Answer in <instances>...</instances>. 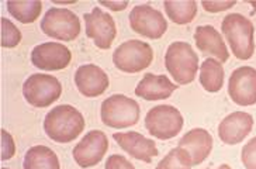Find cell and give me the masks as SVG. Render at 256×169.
Listing matches in <instances>:
<instances>
[{
	"instance_id": "9c48e42d",
	"label": "cell",
	"mask_w": 256,
	"mask_h": 169,
	"mask_svg": "<svg viewBox=\"0 0 256 169\" xmlns=\"http://www.w3.org/2000/svg\"><path fill=\"white\" fill-rule=\"evenodd\" d=\"M130 26L136 34L146 38H160L168 30L164 14L150 4H140L130 13Z\"/></svg>"
},
{
	"instance_id": "603a6c76",
	"label": "cell",
	"mask_w": 256,
	"mask_h": 169,
	"mask_svg": "<svg viewBox=\"0 0 256 169\" xmlns=\"http://www.w3.org/2000/svg\"><path fill=\"white\" fill-rule=\"evenodd\" d=\"M164 8L169 18L176 24L190 23L197 14V3L194 0L188 2H165Z\"/></svg>"
},
{
	"instance_id": "484cf974",
	"label": "cell",
	"mask_w": 256,
	"mask_h": 169,
	"mask_svg": "<svg viewBox=\"0 0 256 169\" xmlns=\"http://www.w3.org/2000/svg\"><path fill=\"white\" fill-rule=\"evenodd\" d=\"M242 164L246 169H256V137L242 148Z\"/></svg>"
},
{
	"instance_id": "d6a6232c",
	"label": "cell",
	"mask_w": 256,
	"mask_h": 169,
	"mask_svg": "<svg viewBox=\"0 0 256 169\" xmlns=\"http://www.w3.org/2000/svg\"><path fill=\"white\" fill-rule=\"evenodd\" d=\"M2 169H8V168H2Z\"/></svg>"
},
{
	"instance_id": "ba28073f",
	"label": "cell",
	"mask_w": 256,
	"mask_h": 169,
	"mask_svg": "<svg viewBox=\"0 0 256 169\" xmlns=\"http://www.w3.org/2000/svg\"><path fill=\"white\" fill-rule=\"evenodd\" d=\"M41 30L48 37L60 41H74L80 34V22L79 17L68 8H51L42 17Z\"/></svg>"
},
{
	"instance_id": "9a60e30c",
	"label": "cell",
	"mask_w": 256,
	"mask_h": 169,
	"mask_svg": "<svg viewBox=\"0 0 256 169\" xmlns=\"http://www.w3.org/2000/svg\"><path fill=\"white\" fill-rule=\"evenodd\" d=\"M113 138L127 154L140 161L151 164L152 158L158 155L155 141L151 138H145L142 134L136 131L114 132Z\"/></svg>"
},
{
	"instance_id": "7a4b0ae2",
	"label": "cell",
	"mask_w": 256,
	"mask_h": 169,
	"mask_svg": "<svg viewBox=\"0 0 256 169\" xmlns=\"http://www.w3.org/2000/svg\"><path fill=\"white\" fill-rule=\"evenodd\" d=\"M222 34L226 36L234 55L238 60H249L255 52L254 34L255 27L252 22L240 13H231L222 20Z\"/></svg>"
},
{
	"instance_id": "52a82bcc",
	"label": "cell",
	"mask_w": 256,
	"mask_h": 169,
	"mask_svg": "<svg viewBox=\"0 0 256 169\" xmlns=\"http://www.w3.org/2000/svg\"><path fill=\"white\" fill-rule=\"evenodd\" d=\"M62 84L55 76L46 74H34L23 84L24 99L34 108H48L60 98Z\"/></svg>"
},
{
	"instance_id": "4fadbf2b",
	"label": "cell",
	"mask_w": 256,
	"mask_h": 169,
	"mask_svg": "<svg viewBox=\"0 0 256 169\" xmlns=\"http://www.w3.org/2000/svg\"><path fill=\"white\" fill-rule=\"evenodd\" d=\"M228 93L234 103L240 106H252L256 103V70L241 66L232 72L228 84Z\"/></svg>"
},
{
	"instance_id": "3957f363",
	"label": "cell",
	"mask_w": 256,
	"mask_h": 169,
	"mask_svg": "<svg viewBox=\"0 0 256 169\" xmlns=\"http://www.w3.org/2000/svg\"><path fill=\"white\" fill-rule=\"evenodd\" d=\"M165 66L179 84H192L198 70V56L188 42L176 41L168 46Z\"/></svg>"
},
{
	"instance_id": "5b68a950",
	"label": "cell",
	"mask_w": 256,
	"mask_h": 169,
	"mask_svg": "<svg viewBox=\"0 0 256 169\" xmlns=\"http://www.w3.org/2000/svg\"><path fill=\"white\" fill-rule=\"evenodd\" d=\"M154 60V51L148 42L130 40L116 48L113 52L114 65L122 72L136 74L146 70Z\"/></svg>"
},
{
	"instance_id": "6da1fadb",
	"label": "cell",
	"mask_w": 256,
	"mask_h": 169,
	"mask_svg": "<svg viewBox=\"0 0 256 169\" xmlns=\"http://www.w3.org/2000/svg\"><path fill=\"white\" fill-rule=\"evenodd\" d=\"M84 128L82 113L70 104H60L54 108L44 120L46 134L55 142H70L80 136Z\"/></svg>"
},
{
	"instance_id": "44dd1931",
	"label": "cell",
	"mask_w": 256,
	"mask_h": 169,
	"mask_svg": "<svg viewBox=\"0 0 256 169\" xmlns=\"http://www.w3.org/2000/svg\"><path fill=\"white\" fill-rule=\"evenodd\" d=\"M200 84L207 92L217 93L224 84V70L221 62L207 58L200 66Z\"/></svg>"
},
{
	"instance_id": "2e32d148",
	"label": "cell",
	"mask_w": 256,
	"mask_h": 169,
	"mask_svg": "<svg viewBox=\"0 0 256 169\" xmlns=\"http://www.w3.org/2000/svg\"><path fill=\"white\" fill-rule=\"evenodd\" d=\"M254 127V117L245 112H234L220 123L218 136L222 142L235 146L245 140Z\"/></svg>"
},
{
	"instance_id": "277c9868",
	"label": "cell",
	"mask_w": 256,
	"mask_h": 169,
	"mask_svg": "<svg viewBox=\"0 0 256 169\" xmlns=\"http://www.w3.org/2000/svg\"><path fill=\"white\" fill-rule=\"evenodd\" d=\"M140 104L126 94H113L102 103V122L113 128L136 126L140 120Z\"/></svg>"
},
{
	"instance_id": "ffe728a7",
	"label": "cell",
	"mask_w": 256,
	"mask_h": 169,
	"mask_svg": "<svg viewBox=\"0 0 256 169\" xmlns=\"http://www.w3.org/2000/svg\"><path fill=\"white\" fill-rule=\"evenodd\" d=\"M24 169H60L58 155L46 146H31L24 156Z\"/></svg>"
},
{
	"instance_id": "83f0119b",
	"label": "cell",
	"mask_w": 256,
	"mask_h": 169,
	"mask_svg": "<svg viewBox=\"0 0 256 169\" xmlns=\"http://www.w3.org/2000/svg\"><path fill=\"white\" fill-rule=\"evenodd\" d=\"M106 169H136L134 165L128 161L127 158L121 156V155H110L106 161Z\"/></svg>"
},
{
	"instance_id": "e0dca14e",
	"label": "cell",
	"mask_w": 256,
	"mask_h": 169,
	"mask_svg": "<svg viewBox=\"0 0 256 169\" xmlns=\"http://www.w3.org/2000/svg\"><path fill=\"white\" fill-rule=\"evenodd\" d=\"M179 148H183L188 152L193 165H198L210 155L212 137L204 128H193L182 137Z\"/></svg>"
},
{
	"instance_id": "d6986e66",
	"label": "cell",
	"mask_w": 256,
	"mask_h": 169,
	"mask_svg": "<svg viewBox=\"0 0 256 169\" xmlns=\"http://www.w3.org/2000/svg\"><path fill=\"white\" fill-rule=\"evenodd\" d=\"M194 41L198 50L207 55L218 58L221 62H226L230 58L226 42L218 31L212 26H198L194 32Z\"/></svg>"
},
{
	"instance_id": "cb8c5ba5",
	"label": "cell",
	"mask_w": 256,
	"mask_h": 169,
	"mask_svg": "<svg viewBox=\"0 0 256 169\" xmlns=\"http://www.w3.org/2000/svg\"><path fill=\"white\" fill-rule=\"evenodd\" d=\"M192 166L193 164L188 152L183 148L178 146L166 155L155 169H190Z\"/></svg>"
},
{
	"instance_id": "8992f818",
	"label": "cell",
	"mask_w": 256,
	"mask_h": 169,
	"mask_svg": "<svg viewBox=\"0 0 256 169\" xmlns=\"http://www.w3.org/2000/svg\"><path fill=\"white\" fill-rule=\"evenodd\" d=\"M145 127L156 138L170 140L183 128V116L170 104H159L146 113Z\"/></svg>"
},
{
	"instance_id": "ac0fdd59",
	"label": "cell",
	"mask_w": 256,
	"mask_h": 169,
	"mask_svg": "<svg viewBox=\"0 0 256 169\" xmlns=\"http://www.w3.org/2000/svg\"><path fill=\"white\" fill-rule=\"evenodd\" d=\"M178 84H172L165 75L145 74L136 88V94L145 100H164L172 96Z\"/></svg>"
},
{
	"instance_id": "5bb4252c",
	"label": "cell",
	"mask_w": 256,
	"mask_h": 169,
	"mask_svg": "<svg viewBox=\"0 0 256 169\" xmlns=\"http://www.w3.org/2000/svg\"><path fill=\"white\" fill-rule=\"evenodd\" d=\"M78 90L86 98H98L107 90L110 80L104 70L94 64L80 65L75 74Z\"/></svg>"
},
{
	"instance_id": "d4e9b609",
	"label": "cell",
	"mask_w": 256,
	"mask_h": 169,
	"mask_svg": "<svg viewBox=\"0 0 256 169\" xmlns=\"http://www.w3.org/2000/svg\"><path fill=\"white\" fill-rule=\"evenodd\" d=\"M22 41V32L6 17H2V46L14 48Z\"/></svg>"
},
{
	"instance_id": "30bf717a",
	"label": "cell",
	"mask_w": 256,
	"mask_h": 169,
	"mask_svg": "<svg viewBox=\"0 0 256 169\" xmlns=\"http://www.w3.org/2000/svg\"><path fill=\"white\" fill-rule=\"evenodd\" d=\"M108 140L103 131L92 130L83 137L72 151L74 160L80 168H90L104 158Z\"/></svg>"
},
{
	"instance_id": "4316f807",
	"label": "cell",
	"mask_w": 256,
	"mask_h": 169,
	"mask_svg": "<svg viewBox=\"0 0 256 169\" xmlns=\"http://www.w3.org/2000/svg\"><path fill=\"white\" fill-rule=\"evenodd\" d=\"M16 152L13 137L6 130H2V161L10 160Z\"/></svg>"
},
{
	"instance_id": "4dcf8cb0",
	"label": "cell",
	"mask_w": 256,
	"mask_h": 169,
	"mask_svg": "<svg viewBox=\"0 0 256 169\" xmlns=\"http://www.w3.org/2000/svg\"><path fill=\"white\" fill-rule=\"evenodd\" d=\"M206 169H210V168H206ZM217 169H231V166H230V165H226V164H222V165L218 166Z\"/></svg>"
},
{
	"instance_id": "f546056e",
	"label": "cell",
	"mask_w": 256,
	"mask_h": 169,
	"mask_svg": "<svg viewBox=\"0 0 256 169\" xmlns=\"http://www.w3.org/2000/svg\"><path fill=\"white\" fill-rule=\"evenodd\" d=\"M100 4L110 8V10H114V12H120L127 8L128 2H100Z\"/></svg>"
},
{
	"instance_id": "1f68e13d",
	"label": "cell",
	"mask_w": 256,
	"mask_h": 169,
	"mask_svg": "<svg viewBox=\"0 0 256 169\" xmlns=\"http://www.w3.org/2000/svg\"><path fill=\"white\" fill-rule=\"evenodd\" d=\"M250 6L256 8V2H250Z\"/></svg>"
},
{
	"instance_id": "f1b7e54d",
	"label": "cell",
	"mask_w": 256,
	"mask_h": 169,
	"mask_svg": "<svg viewBox=\"0 0 256 169\" xmlns=\"http://www.w3.org/2000/svg\"><path fill=\"white\" fill-rule=\"evenodd\" d=\"M236 4V2H202V6H203L207 12L210 13H220V12H224L228 10L232 6Z\"/></svg>"
},
{
	"instance_id": "8fae6325",
	"label": "cell",
	"mask_w": 256,
	"mask_h": 169,
	"mask_svg": "<svg viewBox=\"0 0 256 169\" xmlns=\"http://www.w3.org/2000/svg\"><path fill=\"white\" fill-rule=\"evenodd\" d=\"M86 22V36L94 41L100 50H108L117 36L114 18L102 8H94L83 16Z\"/></svg>"
},
{
	"instance_id": "7402d4cb",
	"label": "cell",
	"mask_w": 256,
	"mask_h": 169,
	"mask_svg": "<svg viewBox=\"0 0 256 169\" xmlns=\"http://www.w3.org/2000/svg\"><path fill=\"white\" fill-rule=\"evenodd\" d=\"M8 13L20 23L30 24L34 23L38 18V16L41 14L42 2H40V0H28V2L10 0L8 2Z\"/></svg>"
},
{
	"instance_id": "7c38bea8",
	"label": "cell",
	"mask_w": 256,
	"mask_h": 169,
	"mask_svg": "<svg viewBox=\"0 0 256 169\" xmlns=\"http://www.w3.org/2000/svg\"><path fill=\"white\" fill-rule=\"evenodd\" d=\"M70 50L60 42H42L31 51L32 65L42 70H65L70 64Z\"/></svg>"
}]
</instances>
